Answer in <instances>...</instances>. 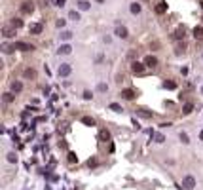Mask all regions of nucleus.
<instances>
[{
    "label": "nucleus",
    "instance_id": "f257e3e1",
    "mask_svg": "<svg viewBox=\"0 0 203 190\" xmlns=\"http://www.w3.org/2000/svg\"><path fill=\"white\" fill-rule=\"evenodd\" d=\"M194 186H196V179H194L192 175L184 177V181H182V188H186V190H192Z\"/></svg>",
    "mask_w": 203,
    "mask_h": 190
},
{
    "label": "nucleus",
    "instance_id": "f03ea898",
    "mask_svg": "<svg viewBox=\"0 0 203 190\" xmlns=\"http://www.w3.org/2000/svg\"><path fill=\"white\" fill-rule=\"evenodd\" d=\"M13 48H15V50H21V51H33L34 50L33 44H27V42H15Z\"/></svg>",
    "mask_w": 203,
    "mask_h": 190
},
{
    "label": "nucleus",
    "instance_id": "7ed1b4c3",
    "mask_svg": "<svg viewBox=\"0 0 203 190\" xmlns=\"http://www.w3.org/2000/svg\"><path fill=\"white\" fill-rule=\"evenodd\" d=\"M33 11H34V4L30 2V0H27V2L21 4V14H27V15H29V14H33Z\"/></svg>",
    "mask_w": 203,
    "mask_h": 190
},
{
    "label": "nucleus",
    "instance_id": "20e7f679",
    "mask_svg": "<svg viewBox=\"0 0 203 190\" xmlns=\"http://www.w3.org/2000/svg\"><path fill=\"white\" fill-rule=\"evenodd\" d=\"M70 70H72V67H70L69 63H63V65H59V76H69L70 74Z\"/></svg>",
    "mask_w": 203,
    "mask_h": 190
},
{
    "label": "nucleus",
    "instance_id": "39448f33",
    "mask_svg": "<svg viewBox=\"0 0 203 190\" xmlns=\"http://www.w3.org/2000/svg\"><path fill=\"white\" fill-rule=\"evenodd\" d=\"M2 36L4 38H13L15 36V27H2Z\"/></svg>",
    "mask_w": 203,
    "mask_h": 190
},
{
    "label": "nucleus",
    "instance_id": "423d86ee",
    "mask_svg": "<svg viewBox=\"0 0 203 190\" xmlns=\"http://www.w3.org/2000/svg\"><path fill=\"white\" fill-rule=\"evenodd\" d=\"M131 70H133L135 74H142V72H144V65L135 61V63H131Z\"/></svg>",
    "mask_w": 203,
    "mask_h": 190
},
{
    "label": "nucleus",
    "instance_id": "0eeeda50",
    "mask_svg": "<svg viewBox=\"0 0 203 190\" xmlns=\"http://www.w3.org/2000/svg\"><path fill=\"white\" fill-rule=\"evenodd\" d=\"M120 95H122V99H127V101H131V99H135V97H137L135 90H123Z\"/></svg>",
    "mask_w": 203,
    "mask_h": 190
},
{
    "label": "nucleus",
    "instance_id": "6e6552de",
    "mask_svg": "<svg viewBox=\"0 0 203 190\" xmlns=\"http://www.w3.org/2000/svg\"><path fill=\"white\" fill-rule=\"evenodd\" d=\"M29 32L30 34H40L42 32V23H33V25L29 27Z\"/></svg>",
    "mask_w": 203,
    "mask_h": 190
},
{
    "label": "nucleus",
    "instance_id": "1a4fd4ad",
    "mask_svg": "<svg viewBox=\"0 0 203 190\" xmlns=\"http://www.w3.org/2000/svg\"><path fill=\"white\" fill-rule=\"evenodd\" d=\"M184 36H186V29H184V27H178V29L175 31L173 38H177V40H184Z\"/></svg>",
    "mask_w": 203,
    "mask_h": 190
},
{
    "label": "nucleus",
    "instance_id": "9d476101",
    "mask_svg": "<svg viewBox=\"0 0 203 190\" xmlns=\"http://www.w3.org/2000/svg\"><path fill=\"white\" fill-rule=\"evenodd\" d=\"M144 65H146V67H158V59L156 57H154V55H148V57H146L144 59Z\"/></svg>",
    "mask_w": 203,
    "mask_h": 190
},
{
    "label": "nucleus",
    "instance_id": "9b49d317",
    "mask_svg": "<svg viewBox=\"0 0 203 190\" xmlns=\"http://www.w3.org/2000/svg\"><path fill=\"white\" fill-rule=\"evenodd\" d=\"M135 112H137V116H141V118H146V120L152 118V112H148L146 108H137Z\"/></svg>",
    "mask_w": 203,
    "mask_h": 190
},
{
    "label": "nucleus",
    "instance_id": "f8f14e48",
    "mask_svg": "<svg viewBox=\"0 0 203 190\" xmlns=\"http://www.w3.org/2000/svg\"><path fill=\"white\" fill-rule=\"evenodd\" d=\"M99 141H101V143H106V141H110V133L106 131V129H101V131H99Z\"/></svg>",
    "mask_w": 203,
    "mask_h": 190
},
{
    "label": "nucleus",
    "instance_id": "ddd939ff",
    "mask_svg": "<svg viewBox=\"0 0 203 190\" xmlns=\"http://www.w3.org/2000/svg\"><path fill=\"white\" fill-rule=\"evenodd\" d=\"M116 36H120V38H127L129 32H127L125 27H118V29H116Z\"/></svg>",
    "mask_w": 203,
    "mask_h": 190
},
{
    "label": "nucleus",
    "instance_id": "4468645a",
    "mask_svg": "<svg viewBox=\"0 0 203 190\" xmlns=\"http://www.w3.org/2000/svg\"><path fill=\"white\" fill-rule=\"evenodd\" d=\"M23 76H25V78H36V70H34V68H25V72H23Z\"/></svg>",
    "mask_w": 203,
    "mask_h": 190
},
{
    "label": "nucleus",
    "instance_id": "2eb2a0df",
    "mask_svg": "<svg viewBox=\"0 0 203 190\" xmlns=\"http://www.w3.org/2000/svg\"><path fill=\"white\" fill-rule=\"evenodd\" d=\"M23 90V84L19 82V80H15V82H11V91H15V93H19V91Z\"/></svg>",
    "mask_w": 203,
    "mask_h": 190
},
{
    "label": "nucleus",
    "instance_id": "dca6fc26",
    "mask_svg": "<svg viewBox=\"0 0 203 190\" xmlns=\"http://www.w3.org/2000/svg\"><path fill=\"white\" fill-rule=\"evenodd\" d=\"M194 38L203 40V27H196V29H194Z\"/></svg>",
    "mask_w": 203,
    "mask_h": 190
},
{
    "label": "nucleus",
    "instance_id": "f3484780",
    "mask_svg": "<svg viewBox=\"0 0 203 190\" xmlns=\"http://www.w3.org/2000/svg\"><path fill=\"white\" fill-rule=\"evenodd\" d=\"M70 51H72V48H70L69 44H63V46L59 48V53H63V55H69Z\"/></svg>",
    "mask_w": 203,
    "mask_h": 190
},
{
    "label": "nucleus",
    "instance_id": "a211bd4d",
    "mask_svg": "<svg viewBox=\"0 0 203 190\" xmlns=\"http://www.w3.org/2000/svg\"><path fill=\"white\" fill-rule=\"evenodd\" d=\"M165 11H167V4L165 2H160L156 6V14H165Z\"/></svg>",
    "mask_w": 203,
    "mask_h": 190
},
{
    "label": "nucleus",
    "instance_id": "6ab92c4d",
    "mask_svg": "<svg viewBox=\"0 0 203 190\" xmlns=\"http://www.w3.org/2000/svg\"><path fill=\"white\" fill-rule=\"evenodd\" d=\"M78 10H82V11L89 10V2H87V0H80V2H78Z\"/></svg>",
    "mask_w": 203,
    "mask_h": 190
},
{
    "label": "nucleus",
    "instance_id": "aec40b11",
    "mask_svg": "<svg viewBox=\"0 0 203 190\" xmlns=\"http://www.w3.org/2000/svg\"><path fill=\"white\" fill-rule=\"evenodd\" d=\"M184 50H186V44L182 42V44H178V46L175 48V53H177V55H180V53H184Z\"/></svg>",
    "mask_w": 203,
    "mask_h": 190
},
{
    "label": "nucleus",
    "instance_id": "412c9836",
    "mask_svg": "<svg viewBox=\"0 0 203 190\" xmlns=\"http://www.w3.org/2000/svg\"><path fill=\"white\" fill-rule=\"evenodd\" d=\"M131 14H135V15H137V14H141V4H137V2H135V4H131Z\"/></svg>",
    "mask_w": 203,
    "mask_h": 190
},
{
    "label": "nucleus",
    "instance_id": "4be33fe9",
    "mask_svg": "<svg viewBox=\"0 0 203 190\" xmlns=\"http://www.w3.org/2000/svg\"><path fill=\"white\" fill-rule=\"evenodd\" d=\"M23 25V21H21V19H19V17H13V19H11V27H15V29H19V27H21Z\"/></svg>",
    "mask_w": 203,
    "mask_h": 190
},
{
    "label": "nucleus",
    "instance_id": "5701e85b",
    "mask_svg": "<svg viewBox=\"0 0 203 190\" xmlns=\"http://www.w3.org/2000/svg\"><path fill=\"white\" fill-rule=\"evenodd\" d=\"M192 110H194V105H192V103H186L184 108H182V112H184V114H190Z\"/></svg>",
    "mask_w": 203,
    "mask_h": 190
},
{
    "label": "nucleus",
    "instance_id": "b1692460",
    "mask_svg": "<svg viewBox=\"0 0 203 190\" xmlns=\"http://www.w3.org/2000/svg\"><path fill=\"white\" fill-rule=\"evenodd\" d=\"M70 38H72V32L70 31H63L61 32V40H70Z\"/></svg>",
    "mask_w": 203,
    "mask_h": 190
},
{
    "label": "nucleus",
    "instance_id": "393cba45",
    "mask_svg": "<svg viewBox=\"0 0 203 190\" xmlns=\"http://www.w3.org/2000/svg\"><path fill=\"white\" fill-rule=\"evenodd\" d=\"M69 17L72 19V21H78V19H80V14H78L76 10H72V11H70V14H69Z\"/></svg>",
    "mask_w": 203,
    "mask_h": 190
},
{
    "label": "nucleus",
    "instance_id": "a878e982",
    "mask_svg": "<svg viewBox=\"0 0 203 190\" xmlns=\"http://www.w3.org/2000/svg\"><path fill=\"white\" fill-rule=\"evenodd\" d=\"M108 108L110 110H114V112H122V107L118 103H112V105H108Z\"/></svg>",
    "mask_w": 203,
    "mask_h": 190
},
{
    "label": "nucleus",
    "instance_id": "bb28decb",
    "mask_svg": "<svg viewBox=\"0 0 203 190\" xmlns=\"http://www.w3.org/2000/svg\"><path fill=\"white\" fill-rule=\"evenodd\" d=\"M82 122L86 124V126H95V120H93V118H89V116H86V118H83Z\"/></svg>",
    "mask_w": 203,
    "mask_h": 190
},
{
    "label": "nucleus",
    "instance_id": "cd10ccee",
    "mask_svg": "<svg viewBox=\"0 0 203 190\" xmlns=\"http://www.w3.org/2000/svg\"><path fill=\"white\" fill-rule=\"evenodd\" d=\"M163 88H165V90H175L177 84H175V82H163Z\"/></svg>",
    "mask_w": 203,
    "mask_h": 190
},
{
    "label": "nucleus",
    "instance_id": "c85d7f7f",
    "mask_svg": "<svg viewBox=\"0 0 203 190\" xmlns=\"http://www.w3.org/2000/svg\"><path fill=\"white\" fill-rule=\"evenodd\" d=\"M69 162H70V164H74V162H78V156L74 154V152H69Z\"/></svg>",
    "mask_w": 203,
    "mask_h": 190
},
{
    "label": "nucleus",
    "instance_id": "c756f323",
    "mask_svg": "<svg viewBox=\"0 0 203 190\" xmlns=\"http://www.w3.org/2000/svg\"><path fill=\"white\" fill-rule=\"evenodd\" d=\"M8 162H11V164H13V162H17V156H15V152H10V154H8Z\"/></svg>",
    "mask_w": 203,
    "mask_h": 190
},
{
    "label": "nucleus",
    "instance_id": "7c9ffc66",
    "mask_svg": "<svg viewBox=\"0 0 203 190\" xmlns=\"http://www.w3.org/2000/svg\"><path fill=\"white\" fill-rule=\"evenodd\" d=\"M4 101H6V103H11V101H13V95L11 93H4Z\"/></svg>",
    "mask_w": 203,
    "mask_h": 190
},
{
    "label": "nucleus",
    "instance_id": "2f4dec72",
    "mask_svg": "<svg viewBox=\"0 0 203 190\" xmlns=\"http://www.w3.org/2000/svg\"><path fill=\"white\" fill-rule=\"evenodd\" d=\"M180 141H182L184 144H188V143H190V141H188V135H186V133H180Z\"/></svg>",
    "mask_w": 203,
    "mask_h": 190
},
{
    "label": "nucleus",
    "instance_id": "473e14b6",
    "mask_svg": "<svg viewBox=\"0 0 203 190\" xmlns=\"http://www.w3.org/2000/svg\"><path fill=\"white\" fill-rule=\"evenodd\" d=\"M163 141H165V137L161 133H156V143H163Z\"/></svg>",
    "mask_w": 203,
    "mask_h": 190
},
{
    "label": "nucleus",
    "instance_id": "72a5a7b5",
    "mask_svg": "<svg viewBox=\"0 0 203 190\" xmlns=\"http://www.w3.org/2000/svg\"><path fill=\"white\" fill-rule=\"evenodd\" d=\"M91 97H93V95H91V91H83V99H86V101H89Z\"/></svg>",
    "mask_w": 203,
    "mask_h": 190
},
{
    "label": "nucleus",
    "instance_id": "f704fd0d",
    "mask_svg": "<svg viewBox=\"0 0 203 190\" xmlns=\"http://www.w3.org/2000/svg\"><path fill=\"white\" fill-rule=\"evenodd\" d=\"M97 90H99V91H106L108 88H106V84H99V88H97Z\"/></svg>",
    "mask_w": 203,
    "mask_h": 190
},
{
    "label": "nucleus",
    "instance_id": "c9c22d12",
    "mask_svg": "<svg viewBox=\"0 0 203 190\" xmlns=\"http://www.w3.org/2000/svg\"><path fill=\"white\" fill-rule=\"evenodd\" d=\"M57 27L61 29V27H65V19H57Z\"/></svg>",
    "mask_w": 203,
    "mask_h": 190
},
{
    "label": "nucleus",
    "instance_id": "e433bc0d",
    "mask_svg": "<svg viewBox=\"0 0 203 190\" xmlns=\"http://www.w3.org/2000/svg\"><path fill=\"white\" fill-rule=\"evenodd\" d=\"M65 2H66V0H55V4H57V6H65Z\"/></svg>",
    "mask_w": 203,
    "mask_h": 190
},
{
    "label": "nucleus",
    "instance_id": "4c0bfd02",
    "mask_svg": "<svg viewBox=\"0 0 203 190\" xmlns=\"http://www.w3.org/2000/svg\"><path fill=\"white\" fill-rule=\"evenodd\" d=\"M199 137H201V139H203V131H201V133H199Z\"/></svg>",
    "mask_w": 203,
    "mask_h": 190
},
{
    "label": "nucleus",
    "instance_id": "58836bf2",
    "mask_svg": "<svg viewBox=\"0 0 203 190\" xmlns=\"http://www.w3.org/2000/svg\"><path fill=\"white\" fill-rule=\"evenodd\" d=\"M201 95H203V86H201Z\"/></svg>",
    "mask_w": 203,
    "mask_h": 190
},
{
    "label": "nucleus",
    "instance_id": "ea45409f",
    "mask_svg": "<svg viewBox=\"0 0 203 190\" xmlns=\"http://www.w3.org/2000/svg\"><path fill=\"white\" fill-rule=\"evenodd\" d=\"M97 2H105V0H97Z\"/></svg>",
    "mask_w": 203,
    "mask_h": 190
},
{
    "label": "nucleus",
    "instance_id": "a19ab883",
    "mask_svg": "<svg viewBox=\"0 0 203 190\" xmlns=\"http://www.w3.org/2000/svg\"><path fill=\"white\" fill-rule=\"evenodd\" d=\"M201 8H203V0H201Z\"/></svg>",
    "mask_w": 203,
    "mask_h": 190
}]
</instances>
